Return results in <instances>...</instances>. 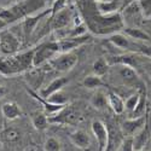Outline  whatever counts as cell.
Wrapping results in <instances>:
<instances>
[{"instance_id": "cell-3", "label": "cell", "mask_w": 151, "mask_h": 151, "mask_svg": "<svg viewBox=\"0 0 151 151\" xmlns=\"http://www.w3.org/2000/svg\"><path fill=\"white\" fill-rule=\"evenodd\" d=\"M79 57L75 52H62L55 56L51 60L48 62V64L51 65L55 70L60 71V73H65L71 70L75 65L78 64Z\"/></svg>"}, {"instance_id": "cell-30", "label": "cell", "mask_w": 151, "mask_h": 151, "mask_svg": "<svg viewBox=\"0 0 151 151\" xmlns=\"http://www.w3.org/2000/svg\"><path fill=\"white\" fill-rule=\"evenodd\" d=\"M45 151H62V144L55 137H48L44 143Z\"/></svg>"}, {"instance_id": "cell-12", "label": "cell", "mask_w": 151, "mask_h": 151, "mask_svg": "<svg viewBox=\"0 0 151 151\" xmlns=\"http://www.w3.org/2000/svg\"><path fill=\"white\" fill-rule=\"evenodd\" d=\"M50 14H51V10H47V11L42 12V14H39L36 16H30L27 19H24V22L22 24L24 37H26V39H29V37L32 36V34L36 30V27H37V24H39L40 19L42 17H45L46 15H50Z\"/></svg>"}, {"instance_id": "cell-38", "label": "cell", "mask_w": 151, "mask_h": 151, "mask_svg": "<svg viewBox=\"0 0 151 151\" xmlns=\"http://www.w3.org/2000/svg\"><path fill=\"white\" fill-rule=\"evenodd\" d=\"M139 151H149L147 149H142V150H139Z\"/></svg>"}, {"instance_id": "cell-27", "label": "cell", "mask_w": 151, "mask_h": 151, "mask_svg": "<svg viewBox=\"0 0 151 151\" xmlns=\"http://www.w3.org/2000/svg\"><path fill=\"white\" fill-rule=\"evenodd\" d=\"M45 99V98H44ZM46 100H48L50 103H52V104H57V105H67L69 103V98L68 96L63 92L62 90L58 91V92H55L52 93L51 96H48L46 98Z\"/></svg>"}, {"instance_id": "cell-2", "label": "cell", "mask_w": 151, "mask_h": 151, "mask_svg": "<svg viewBox=\"0 0 151 151\" xmlns=\"http://www.w3.org/2000/svg\"><path fill=\"white\" fill-rule=\"evenodd\" d=\"M59 53L58 42L57 40H52L48 42H44L34 48V56H33V67L37 68L41 67L45 63L50 62L55 56Z\"/></svg>"}, {"instance_id": "cell-19", "label": "cell", "mask_w": 151, "mask_h": 151, "mask_svg": "<svg viewBox=\"0 0 151 151\" xmlns=\"http://www.w3.org/2000/svg\"><path fill=\"white\" fill-rule=\"evenodd\" d=\"M108 103L111 110L116 115H122L124 112V100L116 92H112V91L108 92Z\"/></svg>"}, {"instance_id": "cell-24", "label": "cell", "mask_w": 151, "mask_h": 151, "mask_svg": "<svg viewBox=\"0 0 151 151\" xmlns=\"http://www.w3.org/2000/svg\"><path fill=\"white\" fill-rule=\"evenodd\" d=\"M144 115H146V93L142 90L139 100H138V103H137L134 110L132 111V114L129 115V117H140Z\"/></svg>"}, {"instance_id": "cell-17", "label": "cell", "mask_w": 151, "mask_h": 151, "mask_svg": "<svg viewBox=\"0 0 151 151\" xmlns=\"http://www.w3.org/2000/svg\"><path fill=\"white\" fill-rule=\"evenodd\" d=\"M27 92L35 99V100H37L42 106H44V109H45V111L47 112L48 115H56L58 111H60L63 108H64L65 105H57V104H52V103H50L48 100H46V99H44L42 97H40L39 96V93H36V92H34L33 90H27Z\"/></svg>"}, {"instance_id": "cell-28", "label": "cell", "mask_w": 151, "mask_h": 151, "mask_svg": "<svg viewBox=\"0 0 151 151\" xmlns=\"http://www.w3.org/2000/svg\"><path fill=\"white\" fill-rule=\"evenodd\" d=\"M132 52H137L146 58H151V45H147L146 42L133 41Z\"/></svg>"}, {"instance_id": "cell-26", "label": "cell", "mask_w": 151, "mask_h": 151, "mask_svg": "<svg viewBox=\"0 0 151 151\" xmlns=\"http://www.w3.org/2000/svg\"><path fill=\"white\" fill-rule=\"evenodd\" d=\"M92 70H93V74L98 75V76L103 78L104 75L108 74V70H109V63L108 60H105L104 58H99L97 59L93 65H92Z\"/></svg>"}, {"instance_id": "cell-23", "label": "cell", "mask_w": 151, "mask_h": 151, "mask_svg": "<svg viewBox=\"0 0 151 151\" xmlns=\"http://www.w3.org/2000/svg\"><path fill=\"white\" fill-rule=\"evenodd\" d=\"M139 16H143L142 14V7H140V4L139 1H132L131 4H128L127 6L124 7L123 10V22L126 19H134V18H138Z\"/></svg>"}, {"instance_id": "cell-21", "label": "cell", "mask_w": 151, "mask_h": 151, "mask_svg": "<svg viewBox=\"0 0 151 151\" xmlns=\"http://www.w3.org/2000/svg\"><path fill=\"white\" fill-rule=\"evenodd\" d=\"M119 75H120V78L126 83L133 85V83H138V82H139V76H138V74H137V71H135V69L133 67H129V65H120Z\"/></svg>"}, {"instance_id": "cell-25", "label": "cell", "mask_w": 151, "mask_h": 151, "mask_svg": "<svg viewBox=\"0 0 151 151\" xmlns=\"http://www.w3.org/2000/svg\"><path fill=\"white\" fill-rule=\"evenodd\" d=\"M82 85L88 90H97L99 87H103L105 86L104 81L102 80V78L98 76L96 74H91V75H87V76L83 79Z\"/></svg>"}, {"instance_id": "cell-9", "label": "cell", "mask_w": 151, "mask_h": 151, "mask_svg": "<svg viewBox=\"0 0 151 151\" xmlns=\"http://www.w3.org/2000/svg\"><path fill=\"white\" fill-rule=\"evenodd\" d=\"M91 40L90 35H82V36H78V37H67V39H62V40H57L58 42V48H59V53L62 52H71L73 50L78 48L79 46L88 42Z\"/></svg>"}, {"instance_id": "cell-5", "label": "cell", "mask_w": 151, "mask_h": 151, "mask_svg": "<svg viewBox=\"0 0 151 151\" xmlns=\"http://www.w3.org/2000/svg\"><path fill=\"white\" fill-rule=\"evenodd\" d=\"M91 129H92V133L97 140V144H98V149L97 151H105L106 150V146L109 144V131H108V127L105 126L104 122H102L100 120H94L92 121V124H91Z\"/></svg>"}, {"instance_id": "cell-20", "label": "cell", "mask_w": 151, "mask_h": 151, "mask_svg": "<svg viewBox=\"0 0 151 151\" xmlns=\"http://www.w3.org/2000/svg\"><path fill=\"white\" fill-rule=\"evenodd\" d=\"M149 138H150V131H149L147 124H146L144 128H142L137 134H134L132 137L134 151H139L142 149H145V145L149 142Z\"/></svg>"}, {"instance_id": "cell-10", "label": "cell", "mask_w": 151, "mask_h": 151, "mask_svg": "<svg viewBox=\"0 0 151 151\" xmlns=\"http://www.w3.org/2000/svg\"><path fill=\"white\" fill-rule=\"evenodd\" d=\"M71 21H73L71 11H70V9L65 7V9L56 12L55 15H52L50 26H51V29H53V30H59L63 28H67Z\"/></svg>"}, {"instance_id": "cell-13", "label": "cell", "mask_w": 151, "mask_h": 151, "mask_svg": "<svg viewBox=\"0 0 151 151\" xmlns=\"http://www.w3.org/2000/svg\"><path fill=\"white\" fill-rule=\"evenodd\" d=\"M68 82H69V79L68 78H57V79H55V80H52L51 82H50L45 87V88L40 90L39 91V96L46 99L48 96H51L52 93L63 90V87H64Z\"/></svg>"}, {"instance_id": "cell-36", "label": "cell", "mask_w": 151, "mask_h": 151, "mask_svg": "<svg viewBox=\"0 0 151 151\" xmlns=\"http://www.w3.org/2000/svg\"><path fill=\"white\" fill-rule=\"evenodd\" d=\"M7 93V90L5 88L4 86H0V99H3Z\"/></svg>"}, {"instance_id": "cell-35", "label": "cell", "mask_w": 151, "mask_h": 151, "mask_svg": "<svg viewBox=\"0 0 151 151\" xmlns=\"http://www.w3.org/2000/svg\"><path fill=\"white\" fill-rule=\"evenodd\" d=\"M143 67H144V70H145V73L149 75V76L151 78V60H149V59H146L144 63H143Z\"/></svg>"}, {"instance_id": "cell-29", "label": "cell", "mask_w": 151, "mask_h": 151, "mask_svg": "<svg viewBox=\"0 0 151 151\" xmlns=\"http://www.w3.org/2000/svg\"><path fill=\"white\" fill-rule=\"evenodd\" d=\"M19 137H21L19 131L14 128V127L6 128L1 132V138H3V140L6 142V143H15L19 139Z\"/></svg>"}, {"instance_id": "cell-4", "label": "cell", "mask_w": 151, "mask_h": 151, "mask_svg": "<svg viewBox=\"0 0 151 151\" xmlns=\"http://www.w3.org/2000/svg\"><path fill=\"white\" fill-rule=\"evenodd\" d=\"M21 47L18 37L10 30L0 32V55L5 57L14 56Z\"/></svg>"}, {"instance_id": "cell-16", "label": "cell", "mask_w": 151, "mask_h": 151, "mask_svg": "<svg viewBox=\"0 0 151 151\" xmlns=\"http://www.w3.org/2000/svg\"><path fill=\"white\" fill-rule=\"evenodd\" d=\"M123 32L133 41H139V42H150L151 41V36L146 32H144L143 29L138 28V27H124Z\"/></svg>"}, {"instance_id": "cell-6", "label": "cell", "mask_w": 151, "mask_h": 151, "mask_svg": "<svg viewBox=\"0 0 151 151\" xmlns=\"http://www.w3.org/2000/svg\"><path fill=\"white\" fill-rule=\"evenodd\" d=\"M79 112L74 110L71 105L67 104L60 111H58L55 116L50 117V123H60V124H73L78 121Z\"/></svg>"}, {"instance_id": "cell-22", "label": "cell", "mask_w": 151, "mask_h": 151, "mask_svg": "<svg viewBox=\"0 0 151 151\" xmlns=\"http://www.w3.org/2000/svg\"><path fill=\"white\" fill-rule=\"evenodd\" d=\"M91 105L94 109H97V110H104V109H106L109 106L108 93H105L104 91H100V90L94 92L92 98H91Z\"/></svg>"}, {"instance_id": "cell-31", "label": "cell", "mask_w": 151, "mask_h": 151, "mask_svg": "<svg viewBox=\"0 0 151 151\" xmlns=\"http://www.w3.org/2000/svg\"><path fill=\"white\" fill-rule=\"evenodd\" d=\"M140 91H142V90H140ZM140 91L135 92L134 94L129 96L127 99H126V102H124V111H127L129 115L132 114V111L134 110V108H135V105H137V103H138V100H139Z\"/></svg>"}, {"instance_id": "cell-18", "label": "cell", "mask_w": 151, "mask_h": 151, "mask_svg": "<svg viewBox=\"0 0 151 151\" xmlns=\"http://www.w3.org/2000/svg\"><path fill=\"white\" fill-rule=\"evenodd\" d=\"M30 120H32V123L34 126V128L36 131H45L47 129L48 124H50V117H47V115L42 111H39L36 110L34 112L30 114Z\"/></svg>"}, {"instance_id": "cell-34", "label": "cell", "mask_w": 151, "mask_h": 151, "mask_svg": "<svg viewBox=\"0 0 151 151\" xmlns=\"http://www.w3.org/2000/svg\"><path fill=\"white\" fill-rule=\"evenodd\" d=\"M65 7H67V0H55V3L52 4V7L50 9L51 10V16Z\"/></svg>"}, {"instance_id": "cell-7", "label": "cell", "mask_w": 151, "mask_h": 151, "mask_svg": "<svg viewBox=\"0 0 151 151\" xmlns=\"http://www.w3.org/2000/svg\"><path fill=\"white\" fill-rule=\"evenodd\" d=\"M146 59V57L137 53V52H127V53H123V55H120V56H115L112 57V59H110V63L111 64H119V65H129V67H137L144 63Z\"/></svg>"}, {"instance_id": "cell-33", "label": "cell", "mask_w": 151, "mask_h": 151, "mask_svg": "<svg viewBox=\"0 0 151 151\" xmlns=\"http://www.w3.org/2000/svg\"><path fill=\"white\" fill-rule=\"evenodd\" d=\"M120 151H134L132 137H124V139L122 140L120 146Z\"/></svg>"}, {"instance_id": "cell-37", "label": "cell", "mask_w": 151, "mask_h": 151, "mask_svg": "<svg viewBox=\"0 0 151 151\" xmlns=\"http://www.w3.org/2000/svg\"><path fill=\"white\" fill-rule=\"evenodd\" d=\"M7 26H9V24H7V23H6V22H5V21H4L1 17H0V32L4 30V29L7 27Z\"/></svg>"}, {"instance_id": "cell-14", "label": "cell", "mask_w": 151, "mask_h": 151, "mask_svg": "<svg viewBox=\"0 0 151 151\" xmlns=\"http://www.w3.org/2000/svg\"><path fill=\"white\" fill-rule=\"evenodd\" d=\"M109 42L112 44V46H115L117 48H121V50H127V51H132V46H133V42L131 41L129 37L126 35V34H122V33H112L109 35Z\"/></svg>"}, {"instance_id": "cell-32", "label": "cell", "mask_w": 151, "mask_h": 151, "mask_svg": "<svg viewBox=\"0 0 151 151\" xmlns=\"http://www.w3.org/2000/svg\"><path fill=\"white\" fill-rule=\"evenodd\" d=\"M142 7V14L144 18L151 19V0H140L139 1Z\"/></svg>"}, {"instance_id": "cell-1", "label": "cell", "mask_w": 151, "mask_h": 151, "mask_svg": "<svg viewBox=\"0 0 151 151\" xmlns=\"http://www.w3.org/2000/svg\"><path fill=\"white\" fill-rule=\"evenodd\" d=\"M86 26L92 33L97 35H106L116 33L117 30L124 28V22L119 12L114 14H100L96 10L93 14L86 16Z\"/></svg>"}, {"instance_id": "cell-8", "label": "cell", "mask_w": 151, "mask_h": 151, "mask_svg": "<svg viewBox=\"0 0 151 151\" xmlns=\"http://www.w3.org/2000/svg\"><path fill=\"white\" fill-rule=\"evenodd\" d=\"M146 126V115L140 117H129L122 122L121 128L126 137H133L137 134L142 128Z\"/></svg>"}, {"instance_id": "cell-15", "label": "cell", "mask_w": 151, "mask_h": 151, "mask_svg": "<svg viewBox=\"0 0 151 151\" xmlns=\"http://www.w3.org/2000/svg\"><path fill=\"white\" fill-rule=\"evenodd\" d=\"M1 114L6 120L14 121L21 117L22 109L16 102H6L1 105Z\"/></svg>"}, {"instance_id": "cell-11", "label": "cell", "mask_w": 151, "mask_h": 151, "mask_svg": "<svg viewBox=\"0 0 151 151\" xmlns=\"http://www.w3.org/2000/svg\"><path fill=\"white\" fill-rule=\"evenodd\" d=\"M69 140L74 146H76L78 149H81V150H85V151L88 150L92 145L91 135L85 129H76L73 133H70L69 134Z\"/></svg>"}]
</instances>
